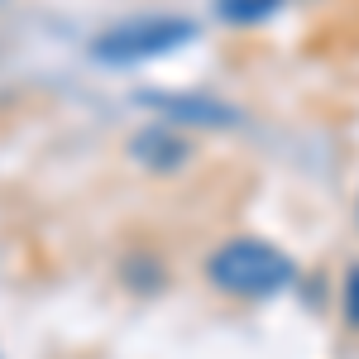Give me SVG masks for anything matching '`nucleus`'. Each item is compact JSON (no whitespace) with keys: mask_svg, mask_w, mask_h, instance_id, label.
Returning a JSON list of instances; mask_svg holds the SVG:
<instances>
[{"mask_svg":"<svg viewBox=\"0 0 359 359\" xmlns=\"http://www.w3.org/2000/svg\"><path fill=\"white\" fill-rule=\"evenodd\" d=\"M206 278H211V287L225 292V297L259 302V297L283 292L297 278V264L278 245H269V240H225L206 259Z\"/></svg>","mask_w":359,"mask_h":359,"instance_id":"f257e3e1","label":"nucleus"},{"mask_svg":"<svg viewBox=\"0 0 359 359\" xmlns=\"http://www.w3.org/2000/svg\"><path fill=\"white\" fill-rule=\"evenodd\" d=\"M196 39V25L182 15H135L125 25L106 29L91 39V57L106 67H130V62H149V57L177 53L182 43Z\"/></svg>","mask_w":359,"mask_h":359,"instance_id":"f03ea898","label":"nucleus"},{"mask_svg":"<svg viewBox=\"0 0 359 359\" xmlns=\"http://www.w3.org/2000/svg\"><path fill=\"white\" fill-rule=\"evenodd\" d=\"M139 101L177 130H235L240 125V111L206 91H139Z\"/></svg>","mask_w":359,"mask_h":359,"instance_id":"7ed1b4c3","label":"nucleus"},{"mask_svg":"<svg viewBox=\"0 0 359 359\" xmlns=\"http://www.w3.org/2000/svg\"><path fill=\"white\" fill-rule=\"evenodd\" d=\"M130 158H135L144 172H182L187 168V158H192V144H187V135H177V125H168V120H158V125H144L135 139H130Z\"/></svg>","mask_w":359,"mask_h":359,"instance_id":"20e7f679","label":"nucleus"},{"mask_svg":"<svg viewBox=\"0 0 359 359\" xmlns=\"http://www.w3.org/2000/svg\"><path fill=\"white\" fill-rule=\"evenodd\" d=\"M283 10V0H216V15L225 25H264Z\"/></svg>","mask_w":359,"mask_h":359,"instance_id":"39448f33","label":"nucleus"},{"mask_svg":"<svg viewBox=\"0 0 359 359\" xmlns=\"http://www.w3.org/2000/svg\"><path fill=\"white\" fill-rule=\"evenodd\" d=\"M345 326L359 331V264H350V273H345Z\"/></svg>","mask_w":359,"mask_h":359,"instance_id":"423d86ee","label":"nucleus"},{"mask_svg":"<svg viewBox=\"0 0 359 359\" xmlns=\"http://www.w3.org/2000/svg\"><path fill=\"white\" fill-rule=\"evenodd\" d=\"M355 216H359V201H355Z\"/></svg>","mask_w":359,"mask_h":359,"instance_id":"0eeeda50","label":"nucleus"}]
</instances>
